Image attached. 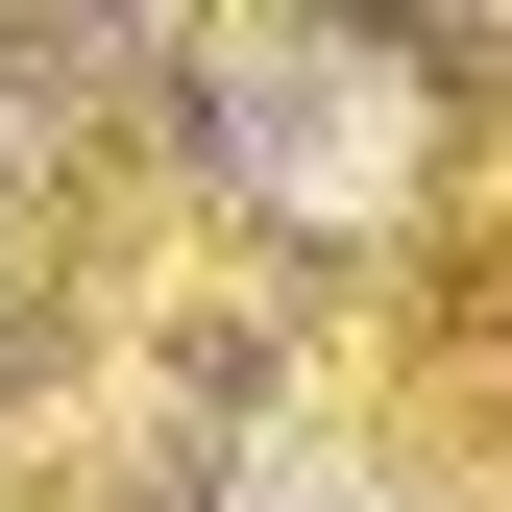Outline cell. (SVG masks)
Returning a JSON list of instances; mask_svg holds the SVG:
<instances>
[{
	"label": "cell",
	"mask_w": 512,
	"mask_h": 512,
	"mask_svg": "<svg viewBox=\"0 0 512 512\" xmlns=\"http://www.w3.org/2000/svg\"><path fill=\"white\" fill-rule=\"evenodd\" d=\"M220 98L269 122V147H244L269 196H317V220L391 196V74H366V49H220Z\"/></svg>",
	"instance_id": "6da1fadb"
}]
</instances>
